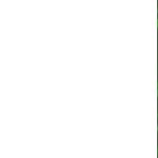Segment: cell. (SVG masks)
<instances>
[{
  "label": "cell",
  "mask_w": 158,
  "mask_h": 158,
  "mask_svg": "<svg viewBox=\"0 0 158 158\" xmlns=\"http://www.w3.org/2000/svg\"><path fill=\"white\" fill-rule=\"evenodd\" d=\"M157 28H158V19H157Z\"/></svg>",
  "instance_id": "cell-1"
},
{
  "label": "cell",
  "mask_w": 158,
  "mask_h": 158,
  "mask_svg": "<svg viewBox=\"0 0 158 158\" xmlns=\"http://www.w3.org/2000/svg\"><path fill=\"white\" fill-rule=\"evenodd\" d=\"M157 97H158V89H157Z\"/></svg>",
  "instance_id": "cell-2"
},
{
  "label": "cell",
  "mask_w": 158,
  "mask_h": 158,
  "mask_svg": "<svg viewBox=\"0 0 158 158\" xmlns=\"http://www.w3.org/2000/svg\"><path fill=\"white\" fill-rule=\"evenodd\" d=\"M157 154H158V149H157Z\"/></svg>",
  "instance_id": "cell-3"
},
{
  "label": "cell",
  "mask_w": 158,
  "mask_h": 158,
  "mask_svg": "<svg viewBox=\"0 0 158 158\" xmlns=\"http://www.w3.org/2000/svg\"><path fill=\"white\" fill-rule=\"evenodd\" d=\"M157 86H158V82H157Z\"/></svg>",
  "instance_id": "cell-4"
}]
</instances>
